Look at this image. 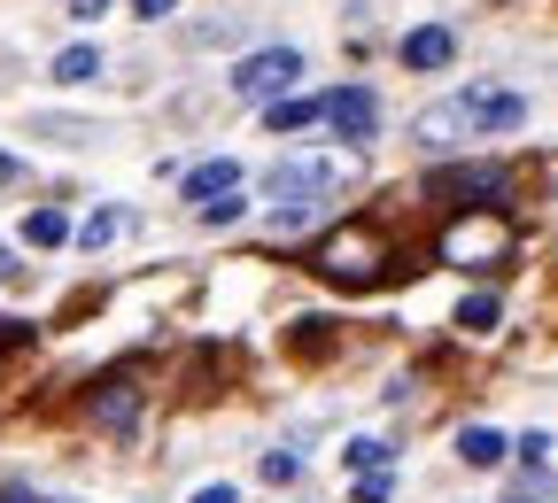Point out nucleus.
I'll use <instances>...</instances> for the list:
<instances>
[{"label":"nucleus","instance_id":"obj_1","mask_svg":"<svg viewBox=\"0 0 558 503\" xmlns=\"http://www.w3.org/2000/svg\"><path fill=\"white\" fill-rule=\"evenodd\" d=\"M311 271H318V279H333V286H373V279L388 271V233L349 218V225H333V233L318 241Z\"/></svg>","mask_w":558,"mask_h":503},{"label":"nucleus","instance_id":"obj_2","mask_svg":"<svg viewBox=\"0 0 558 503\" xmlns=\"http://www.w3.org/2000/svg\"><path fill=\"white\" fill-rule=\"evenodd\" d=\"M512 256V225L505 209H458V218L442 225V263L450 271H488Z\"/></svg>","mask_w":558,"mask_h":503},{"label":"nucleus","instance_id":"obj_3","mask_svg":"<svg viewBox=\"0 0 558 503\" xmlns=\"http://www.w3.org/2000/svg\"><path fill=\"white\" fill-rule=\"evenodd\" d=\"M264 194H271V209H279V218H311V209L333 194V163H318V156H288V163H279V171H264Z\"/></svg>","mask_w":558,"mask_h":503},{"label":"nucleus","instance_id":"obj_4","mask_svg":"<svg viewBox=\"0 0 558 503\" xmlns=\"http://www.w3.org/2000/svg\"><path fill=\"white\" fill-rule=\"evenodd\" d=\"M295 78H303V54H295V47H256V54L233 62V94H241V101H264V109L288 101Z\"/></svg>","mask_w":558,"mask_h":503},{"label":"nucleus","instance_id":"obj_5","mask_svg":"<svg viewBox=\"0 0 558 503\" xmlns=\"http://www.w3.org/2000/svg\"><path fill=\"white\" fill-rule=\"evenodd\" d=\"M326 124H333L341 148H365V139L380 132V101H373V86H333V94H326Z\"/></svg>","mask_w":558,"mask_h":503},{"label":"nucleus","instance_id":"obj_6","mask_svg":"<svg viewBox=\"0 0 558 503\" xmlns=\"http://www.w3.org/2000/svg\"><path fill=\"white\" fill-rule=\"evenodd\" d=\"M427 194L435 201H505V171L497 163H450L427 179Z\"/></svg>","mask_w":558,"mask_h":503},{"label":"nucleus","instance_id":"obj_7","mask_svg":"<svg viewBox=\"0 0 558 503\" xmlns=\"http://www.w3.org/2000/svg\"><path fill=\"white\" fill-rule=\"evenodd\" d=\"M418 148H458V139L473 132V101L465 94H450V101H435V109H418Z\"/></svg>","mask_w":558,"mask_h":503},{"label":"nucleus","instance_id":"obj_8","mask_svg":"<svg viewBox=\"0 0 558 503\" xmlns=\"http://www.w3.org/2000/svg\"><path fill=\"white\" fill-rule=\"evenodd\" d=\"M86 418L109 426V434H132V426H140V388H132V380H101V388L86 395Z\"/></svg>","mask_w":558,"mask_h":503},{"label":"nucleus","instance_id":"obj_9","mask_svg":"<svg viewBox=\"0 0 558 503\" xmlns=\"http://www.w3.org/2000/svg\"><path fill=\"white\" fill-rule=\"evenodd\" d=\"M450 54H458V32H450V24H418V32L403 39V62H411V70H442Z\"/></svg>","mask_w":558,"mask_h":503},{"label":"nucleus","instance_id":"obj_10","mask_svg":"<svg viewBox=\"0 0 558 503\" xmlns=\"http://www.w3.org/2000/svg\"><path fill=\"white\" fill-rule=\"evenodd\" d=\"M465 101H473V132H520L527 124L520 94H465Z\"/></svg>","mask_w":558,"mask_h":503},{"label":"nucleus","instance_id":"obj_11","mask_svg":"<svg viewBox=\"0 0 558 503\" xmlns=\"http://www.w3.org/2000/svg\"><path fill=\"white\" fill-rule=\"evenodd\" d=\"M218 194H241V163H202V171H186V201L202 209V201H218Z\"/></svg>","mask_w":558,"mask_h":503},{"label":"nucleus","instance_id":"obj_12","mask_svg":"<svg viewBox=\"0 0 558 503\" xmlns=\"http://www.w3.org/2000/svg\"><path fill=\"white\" fill-rule=\"evenodd\" d=\"M318 116H326V94H288V101H271V109H264L271 132H303V124H318Z\"/></svg>","mask_w":558,"mask_h":503},{"label":"nucleus","instance_id":"obj_13","mask_svg":"<svg viewBox=\"0 0 558 503\" xmlns=\"http://www.w3.org/2000/svg\"><path fill=\"white\" fill-rule=\"evenodd\" d=\"M505 450H512V442L497 434V426H465V434H458V457H465V465H481V473H497V465H505Z\"/></svg>","mask_w":558,"mask_h":503},{"label":"nucleus","instance_id":"obj_14","mask_svg":"<svg viewBox=\"0 0 558 503\" xmlns=\"http://www.w3.org/2000/svg\"><path fill=\"white\" fill-rule=\"evenodd\" d=\"M24 241H32V248H62V241H70V218H62V209H32V218H24Z\"/></svg>","mask_w":558,"mask_h":503},{"label":"nucleus","instance_id":"obj_15","mask_svg":"<svg viewBox=\"0 0 558 503\" xmlns=\"http://www.w3.org/2000/svg\"><path fill=\"white\" fill-rule=\"evenodd\" d=\"M94 70H101V54H94V47H62V54H54V86H86Z\"/></svg>","mask_w":558,"mask_h":503},{"label":"nucleus","instance_id":"obj_16","mask_svg":"<svg viewBox=\"0 0 558 503\" xmlns=\"http://www.w3.org/2000/svg\"><path fill=\"white\" fill-rule=\"evenodd\" d=\"M117 233H124V209H94V218L78 225V248H109Z\"/></svg>","mask_w":558,"mask_h":503},{"label":"nucleus","instance_id":"obj_17","mask_svg":"<svg viewBox=\"0 0 558 503\" xmlns=\"http://www.w3.org/2000/svg\"><path fill=\"white\" fill-rule=\"evenodd\" d=\"M349 495H357V503H388L396 495V473L380 465V473H349Z\"/></svg>","mask_w":558,"mask_h":503},{"label":"nucleus","instance_id":"obj_18","mask_svg":"<svg viewBox=\"0 0 558 503\" xmlns=\"http://www.w3.org/2000/svg\"><path fill=\"white\" fill-rule=\"evenodd\" d=\"M458 326L465 333H488V326H497V295H465L458 303Z\"/></svg>","mask_w":558,"mask_h":503},{"label":"nucleus","instance_id":"obj_19","mask_svg":"<svg viewBox=\"0 0 558 503\" xmlns=\"http://www.w3.org/2000/svg\"><path fill=\"white\" fill-rule=\"evenodd\" d=\"M256 473H264L271 488H288V480H303V457H295V450H271V457H264Z\"/></svg>","mask_w":558,"mask_h":503},{"label":"nucleus","instance_id":"obj_20","mask_svg":"<svg viewBox=\"0 0 558 503\" xmlns=\"http://www.w3.org/2000/svg\"><path fill=\"white\" fill-rule=\"evenodd\" d=\"M241 209H248L241 194H218V201H202V209H194V218H202V225H233V218H241Z\"/></svg>","mask_w":558,"mask_h":503},{"label":"nucleus","instance_id":"obj_21","mask_svg":"<svg viewBox=\"0 0 558 503\" xmlns=\"http://www.w3.org/2000/svg\"><path fill=\"white\" fill-rule=\"evenodd\" d=\"M388 465V442H349V473H380Z\"/></svg>","mask_w":558,"mask_h":503},{"label":"nucleus","instance_id":"obj_22","mask_svg":"<svg viewBox=\"0 0 558 503\" xmlns=\"http://www.w3.org/2000/svg\"><path fill=\"white\" fill-rule=\"evenodd\" d=\"M543 457H550V434H520V465L543 473Z\"/></svg>","mask_w":558,"mask_h":503},{"label":"nucleus","instance_id":"obj_23","mask_svg":"<svg viewBox=\"0 0 558 503\" xmlns=\"http://www.w3.org/2000/svg\"><path fill=\"white\" fill-rule=\"evenodd\" d=\"M194 503H241V495H233V480H209V488H194Z\"/></svg>","mask_w":558,"mask_h":503},{"label":"nucleus","instance_id":"obj_24","mask_svg":"<svg viewBox=\"0 0 558 503\" xmlns=\"http://www.w3.org/2000/svg\"><path fill=\"white\" fill-rule=\"evenodd\" d=\"M505 503H550V480L535 473V488H527V495H505Z\"/></svg>","mask_w":558,"mask_h":503},{"label":"nucleus","instance_id":"obj_25","mask_svg":"<svg viewBox=\"0 0 558 503\" xmlns=\"http://www.w3.org/2000/svg\"><path fill=\"white\" fill-rule=\"evenodd\" d=\"M9 279H24V263H16V248H0V286Z\"/></svg>","mask_w":558,"mask_h":503},{"label":"nucleus","instance_id":"obj_26","mask_svg":"<svg viewBox=\"0 0 558 503\" xmlns=\"http://www.w3.org/2000/svg\"><path fill=\"white\" fill-rule=\"evenodd\" d=\"M132 9L148 16V24H156V16H171V0H132Z\"/></svg>","mask_w":558,"mask_h":503},{"label":"nucleus","instance_id":"obj_27","mask_svg":"<svg viewBox=\"0 0 558 503\" xmlns=\"http://www.w3.org/2000/svg\"><path fill=\"white\" fill-rule=\"evenodd\" d=\"M16 179H24V163H16V156H0V186H16Z\"/></svg>","mask_w":558,"mask_h":503}]
</instances>
